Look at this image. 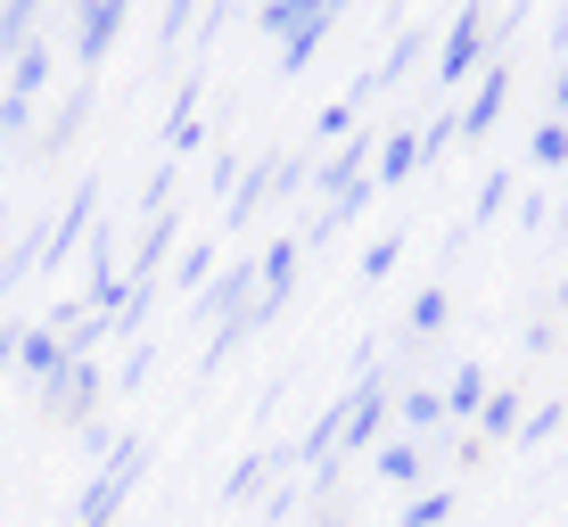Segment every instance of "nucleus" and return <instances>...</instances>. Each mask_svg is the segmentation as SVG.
<instances>
[{"label": "nucleus", "instance_id": "nucleus-1", "mask_svg": "<svg viewBox=\"0 0 568 527\" xmlns=\"http://www.w3.org/2000/svg\"><path fill=\"white\" fill-rule=\"evenodd\" d=\"M149 478V445L124 437L115 454L100 462V470H83V495H74V527H115V511H124V495Z\"/></svg>", "mask_w": 568, "mask_h": 527}, {"label": "nucleus", "instance_id": "nucleus-2", "mask_svg": "<svg viewBox=\"0 0 568 527\" xmlns=\"http://www.w3.org/2000/svg\"><path fill=\"white\" fill-rule=\"evenodd\" d=\"M486 26H495V17H486V0H462V9L445 17V33H437V67H428V83H437L445 100H454L469 74L486 67Z\"/></svg>", "mask_w": 568, "mask_h": 527}, {"label": "nucleus", "instance_id": "nucleus-3", "mask_svg": "<svg viewBox=\"0 0 568 527\" xmlns=\"http://www.w3.org/2000/svg\"><path fill=\"white\" fill-rule=\"evenodd\" d=\"M396 428V379L387 371H371V379L346 387V437H338V462H363L371 445Z\"/></svg>", "mask_w": 568, "mask_h": 527}, {"label": "nucleus", "instance_id": "nucleus-4", "mask_svg": "<svg viewBox=\"0 0 568 527\" xmlns=\"http://www.w3.org/2000/svg\"><path fill=\"white\" fill-rule=\"evenodd\" d=\"M297 231H288V240H272L264 256H256V297H247V330H264V322H281V305L297 297Z\"/></svg>", "mask_w": 568, "mask_h": 527}, {"label": "nucleus", "instance_id": "nucleus-5", "mask_svg": "<svg viewBox=\"0 0 568 527\" xmlns=\"http://www.w3.org/2000/svg\"><path fill=\"white\" fill-rule=\"evenodd\" d=\"M503 108H511V58H486V67H478V91L454 108L462 141H486V132L503 124Z\"/></svg>", "mask_w": 568, "mask_h": 527}, {"label": "nucleus", "instance_id": "nucleus-6", "mask_svg": "<svg viewBox=\"0 0 568 527\" xmlns=\"http://www.w3.org/2000/svg\"><path fill=\"white\" fill-rule=\"evenodd\" d=\"M124 9L132 0H74V58H83V67L108 58V42L124 33Z\"/></svg>", "mask_w": 568, "mask_h": 527}, {"label": "nucleus", "instance_id": "nucleus-7", "mask_svg": "<svg viewBox=\"0 0 568 527\" xmlns=\"http://www.w3.org/2000/svg\"><path fill=\"white\" fill-rule=\"evenodd\" d=\"M371 478H387V486H404V495H413V486L428 478V445L404 437V428H387V437L371 445Z\"/></svg>", "mask_w": 568, "mask_h": 527}, {"label": "nucleus", "instance_id": "nucleus-8", "mask_svg": "<svg viewBox=\"0 0 568 527\" xmlns=\"http://www.w3.org/2000/svg\"><path fill=\"white\" fill-rule=\"evenodd\" d=\"M420 173V124H387L379 158H371V190H404Z\"/></svg>", "mask_w": 568, "mask_h": 527}, {"label": "nucleus", "instance_id": "nucleus-9", "mask_svg": "<svg viewBox=\"0 0 568 527\" xmlns=\"http://www.w3.org/2000/svg\"><path fill=\"white\" fill-rule=\"evenodd\" d=\"M100 363H91V355H74L67 371H58V379H50V413H67V420H91V413H100Z\"/></svg>", "mask_w": 568, "mask_h": 527}, {"label": "nucleus", "instance_id": "nucleus-10", "mask_svg": "<svg viewBox=\"0 0 568 527\" xmlns=\"http://www.w3.org/2000/svg\"><path fill=\"white\" fill-rule=\"evenodd\" d=\"M91 206H100V182H91V173H83V182H74V199L58 206L50 240H42V264H58V256H74V240H83V231H91Z\"/></svg>", "mask_w": 568, "mask_h": 527}, {"label": "nucleus", "instance_id": "nucleus-11", "mask_svg": "<svg viewBox=\"0 0 568 527\" xmlns=\"http://www.w3.org/2000/svg\"><path fill=\"white\" fill-rule=\"evenodd\" d=\"M199 74H182V91H173V108H165V149H173V158H190V149L206 141V132H199Z\"/></svg>", "mask_w": 568, "mask_h": 527}, {"label": "nucleus", "instance_id": "nucleus-12", "mask_svg": "<svg viewBox=\"0 0 568 527\" xmlns=\"http://www.w3.org/2000/svg\"><path fill=\"white\" fill-rule=\"evenodd\" d=\"M17 363H26V371H33V379H42V387H50V379H58V371H67V363H74V355H67V330H58V322H50V330H26V338H17Z\"/></svg>", "mask_w": 568, "mask_h": 527}, {"label": "nucleus", "instance_id": "nucleus-13", "mask_svg": "<svg viewBox=\"0 0 568 527\" xmlns=\"http://www.w3.org/2000/svg\"><path fill=\"white\" fill-rule=\"evenodd\" d=\"M519 420H527V396L495 387V396L478 404V420H469V437H478V445H503V437H519Z\"/></svg>", "mask_w": 568, "mask_h": 527}, {"label": "nucleus", "instance_id": "nucleus-14", "mask_svg": "<svg viewBox=\"0 0 568 527\" xmlns=\"http://www.w3.org/2000/svg\"><path fill=\"white\" fill-rule=\"evenodd\" d=\"M437 396H445V420H462V428H469V420H478V404H486V396H495V379H486V371H478V363H462V371H454V379H445V387H437Z\"/></svg>", "mask_w": 568, "mask_h": 527}, {"label": "nucleus", "instance_id": "nucleus-15", "mask_svg": "<svg viewBox=\"0 0 568 527\" xmlns=\"http://www.w3.org/2000/svg\"><path fill=\"white\" fill-rule=\"evenodd\" d=\"M445 322H454V288L437 281V288H420V297H413V314H404V346H428Z\"/></svg>", "mask_w": 568, "mask_h": 527}, {"label": "nucleus", "instance_id": "nucleus-16", "mask_svg": "<svg viewBox=\"0 0 568 527\" xmlns=\"http://www.w3.org/2000/svg\"><path fill=\"white\" fill-rule=\"evenodd\" d=\"M420 50H428V26H413V17H404V33H396V42H387V58H379V67H371V83H404V74H413L420 67Z\"/></svg>", "mask_w": 568, "mask_h": 527}, {"label": "nucleus", "instance_id": "nucleus-17", "mask_svg": "<svg viewBox=\"0 0 568 527\" xmlns=\"http://www.w3.org/2000/svg\"><path fill=\"white\" fill-rule=\"evenodd\" d=\"M437 420H445V396H437V387H404V396H396V428H404V437H437Z\"/></svg>", "mask_w": 568, "mask_h": 527}, {"label": "nucleus", "instance_id": "nucleus-18", "mask_svg": "<svg viewBox=\"0 0 568 527\" xmlns=\"http://www.w3.org/2000/svg\"><path fill=\"white\" fill-rule=\"evenodd\" d=\"M511 199H519V173H511V165H495V173L478 182V206H469V231H486V223H495V214L511 206Z\"/></svg>", "mask_w": 568, "mask_h": 527}, {"label": "nucleus", "instance_id": "nucleus-19", "mask_svg": "<svg viewBox=\"0 0 568 527\" xmlns=\"http://www.w3.org/2000/svg\"><path fill=\"white\" fill-rule=\"evenodd\" d=\"M272 199V158H256L240 173V190H231V223H256V206Z\"/></svg>", "mask_w": 568, "mask_h": 527}, {"label": "nucleus", "instance_id": "nucleus-20", "mask_svg": "<svg viewBox=\"0 0 568 527\" xmlns=\"http://www.w3.org/2000/svg\"><path fill=\"white\" fill-rule=\"evenodd\" d=\"M33 17H42V0H0V58L33 42Z\"/></svg>", "mask_w": 568, "mask_h": 527}, {"label": "nucleus", "instance_id": "nucleus-21", "mask_svg": "<svg viewBox=\"0 0 568 527\" xmlns=\"http://www.w3.org/2000/svg\"><path fill=\"white\" fill-rule=\"evenodd\" d=\"M454 486H428V495H413V503H404V519L396 527H445V519H454Z\"/></svg>", "mask_w": 568, "mask_h": 527}, {"label": "nucleus", "instance_id": "nucleus-22", "mask_svg": "<svg viewBox=\"0 0 568 527\" xmlns=\"http://www.w3.org/2000/svg\"><path fill=\"white\" fill-rule=\"evenodd\" d=\"M305 9H313V0H256V26H264V42H288V33L305 26Z\"/></svg>", "mask_w": 568, "mask_h": 527}, {"label": "nucleus", "instance_id": "nucleus-23", "mask_svg": "<svg viewBox=\"0 0 568 527\" xmlns=\"http://www.w3.org/2000/svg\"><path fill=\"white\" fill-rule=\"evenodd\" d=\"M42 83H50V50L26 42V50H17V67H9V91H17V100H33Z\"/></svg>", "mask_w": 568, "mask_h": 527}, {"label": "nucleus", "instance_id": "nucleus-24", "mask_svg": "<svg viewBox=\"0 0 568 527\" xmlns=\"http://www.w3.org/2000/svg\"><path fill=\"white\" fill-rule=\"evenodd\" d=\"M83 115H91V83H74V100H67V108H58V124H50V141H42V149H50V158H58V149H67V141H74V132H83Z\"/></svg>", "mask_w": 568, "mask_h": 527}, {"label": "nucleus", "instance_id": "nucleus-25", "mask_svg": "<svg viewBox=\"0 0 568 527\" xmlns=\"http://www.w3.org/2000/svg\"><path fill=\"white\" fill-rule=\"evenodd\" d=\"M560 428H568V404H536V413L519 420V445H527V454H536V445H552Z\"/></svg>", "mask_w": 568, "mask_h": 527}, {"label": "nucleus", "instance_id": "nucleus-26", "mask_svg": "<svg viewBox=\"0 0 568 527\" xmlns=\"http://www.w3.org/2000/svg\"><path fill=\"white\" fill-rule=\"evenodd\" d=\"M190 26H199V0H165V17H156V50H182Z\"/></svg>", "mask_w": 568, "mask_h": 527}, {"label": "nucleus", "instance_id": "nucleus-27", "mask_svg": "<svg viewBox=\"0 0 568 527\" xmlns=\"http://www.w3.org/2000/svg\"><path fill=\"white\" fill-rule=\"evenodd\" d=\"M355 115H363L355 100H329L322 115H313V141H329V149H338V141H355Z\"/></svg>", "mask_w": 568, "mask_h": 527}, {"label": "nucleus", "instance_id": "nucleus-28", "mask_svg": "<svg viewBox=\"0 0 568 527\" xmlns=\"http://www.w3.org/2000/svg\"><path fill=\"white\" fill-rule=\"evenodd\" d=\"M396 256H404V231L371 240V247H363V272H355V281H363V288H371V281H387V272H396Z\"/></svg>", "mask_w": 568, "mask_h": 527}, {"label": "nucleus", "instance_id": "nucleus-29", "mask_svg": "<svg viewBox=\"0 0 568 527\" xmlns=\"http://www.w3.org/2000/svg\"><path fill=\"white\" fill-rule=\"evenodd\" d=\"M527 158H536V165H568V124H560V115H544V124H536Z\"/></svg>", "mask_w": 568, "mask_h": 527}, {"label": "nucleus", "instance_id": "nucleus-30", "mask_svg": "<svg viewBox=\"0 0 568 527\" xmlns=\"http://www.w3.org/2000/svg\"><path fill=\"white\" fill-rule=\"evenodd\" d=\"M305 173H313L305 149H297V158H272V199H297V190H305Z\"/></svg>", "mask_w": 568, "mask_h": 527}, {"label": "nucleus", "instance_id": "nucleus-31", "mask_svg": "<svg viewBox=\"0 0 568 527\" xmlns=\"http://www.w3.org/2000/svg\"><path fill=\"white\" fill-rule=\"evenodd\" d=\"M519 231H527V240L552 231V199H544V190H527V199H519Z\"/></svg>", "mask_w": 568, "mask_h": 527}, {"label": "nucleus", "instance_id": "nucleus-32", "mask_svg": "<svg viewBox=\"0 0 568 527\" xmlns=\"http://www.w3.org/2000/svg\"><path fill=\"white\" fill-rule=\"evenodd\" d=\"M297 503H305V478H281V486H272V495H264V519L281 527L288 511H297Z\"/></svg>", "mask_w": 568, "mask_h": 527}, {"label": "nucleus", "instance_id": "nucleus-33", "mask_svg": "<svg viewBox=\"0 0 568 527\" xmlns=\"http://www.w3.org/2000/svg\"><path fill=\"white\" fill-rule=\"evenodd\" d=\"M182 288H206L214 281V247H182V272H173Z\"/></svg>", "mask_w": 568, "mask_h": 527}, {"label": "nucleus", "instance_id": "nucleus-34", "mask_svg": "<svg viewBox=\"0 0 568 527\" xmlns=\"http://www.w3.org/2000/svg\"><path fill=\"white\" fill-rule=\"evenodd\" d=\"M149 371H156V346L141 338V346H132V363H124V387H141V379H149Z\"/></svg>", "mask_w": 568, "mask_h": 527}, {"label": "nucleus", "instance_id": "nucleus-35", "mask_svg": "<svg viewBox=\"0 0 568 527\" xmlns=\"http://www.w3.org/2000/svg\"><path fill=\"white\" fill-rule=\"evenodd\" d=\"M519 346H527V355H552V346H560V330H552V322H527V338H519Z\"/></svg>", "mask_w": 568, "mask_h": 527}, {"label": "nucleus", "instance_id": "nucleus-36", "mask_svg": "<svg viewBox=\"0 0 568 527\" xmlns=\"http://www.w3.org/2000/svg\"><path fill=\"white\" fill-rule=\"evenodd\" d=\"M26 108H33V100H17V91L0 100V141H9V132H26Z\"/></svg>", "mask_w": 568, "mask_h": 527}, {"label": "nucleus", "instance_id": "nucleus-37", "mask_svg": "<svg viewBox=\"0 0 568 527\" xmlns=\"http://www.w3.org/2000/svg\"><path fill=\"white\" fill-rule=\"evenodd\" d=\"M544 42H552V58H568V9H552V26H544Z\"/></svg>", "mask_w": 568, "mask_h": 527}, {"label": "nucleus", "instance_id": "nucleus-38", "mask_svg": "<svg viewBox=\"0 0 568 527\" xmlns=\"http://www.w3.org/2000/svg\"><path fill=\"white\" fill-rule=\"evenodd\" d=\"M552 115L568 124V58H560V74H552Z\"/></svg>", "mask_w": 568, "mask_h": 527}, {"label": "nucleus", "instance_id": "nucleus-39", "mask_svg": "<svg viewBox=\"0 0 568 527\" xmlns=\"http://www.w3.org/2000/svg\"><path fill=\"white\" fill-rule=\"evenodd\" d=\"M396 9H404V17H413V9H420V0H396Z\"/></svg>", "mask_w": 568, "mask_h": 527}, {"label": "nucleus", "instance_id": "nucleus-40", "mask_svg": "<svg viewBox=\"0 0 568 527\" xmlns=\"http://www.w3.org/2000/svg\"><path fill=\"white\" fill-rule=\"evenodd\" d=\"M9 346H17V338H0V363H9Z\"/></svg>", "mask_w": 568, "mask_h": 527}, {"label": "nucleus", "instance_id": "nucleus-41", "mask_svg": "<svg viewBox=\"0 0 568 527\" xmlns=\"http://www.w3.org/2000/svg\"><path fill=\"white\" fill-rule=\"evenodd\" d=\"M560 305H568V272H560Z\"/></svg>", "mask_w": 568, "mask_h": 527}]
</instances>
